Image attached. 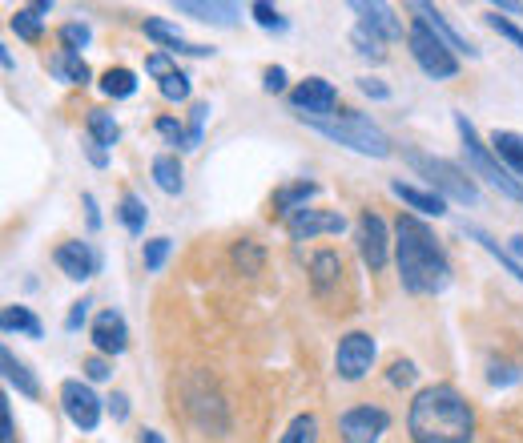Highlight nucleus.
Listing matches in <instances>:
<instances>
[{
  "label": "nucleus",
  "instance_id": "f257e3e1",
  "mask_svg": "<svg viewBox=\"0 0 523 443\" xmlns=\"http://www.w3.org/2000/svg\"><path fill=\"white\" fill-rule=\"evenodd\" d=\"M411 443H475V411L451 383H431L407 411Z\"/></svg>",
  "mask_w": 523,
  "mask_h": 443
},
{
  "label": "nucleus",
  "instance_id": "f03ea898",
  "mask_svg": "<svg viewBox=\"0 0 523 443\" xmlns=\"http://www.w3.org/2000/svg\"><path fill=\"white\" fill-rule=\"evenodd\" d=\"M395 258L407 294H443L451 286V262L439 238L415 214H399L395 222Z\"/></svg>",
  "mask_w": 523,
  "mask_h": 443
},
{
  "label": "nucleus",
  "instance_id": "7ed1b4c3",
  "mask_svg": "<svg viewBox=\"0 0 523 443\" xmlns=\"http://www.w3.org/2000/svg\"><path fill=\"white\" fill-rule=\"evenodd\" d=\"M306 121L310 129H318L322 137L346 145L363 158H391V137L367 117V113H355V109H342V113H330V117H298Z\"/></svg>",
  "mask_w": 523,
  "mask_h": 443
},
{
  "label": "nucleus",
  "instance_id": "20e7f679",
  "mask_svg": "<svg viewBox=\"0 0 523 443\" xmlns=\"http://www.w3.org/2000/svg\"><path fill=\"white\" fill-rule=\"evenodd\" d=\"M455 129H459V141H463V154H467V170L475 178H483L491 190H499L503 198L511 202H523V182L495 158L491 145H483V137L475 133V125L467 121V113H455Z\"/></svg>",
  "mask_w": 523,
  "mask_h": 443
},
{
  "label": "nucleus",
  "instance_id": "39448f33",
  "mask_svg": "<svg viewBox=\"0 0 523 443\" xmlns=\"http://www.w3.org/2000/svg\"><path fill=\"white\" fill-rule=\"evenodd\" d=\"M403 158H407V166H411L419 178H427V182L435 186L439 198L459 202V206H479V186L471 182V174H467L463 166H455V162H447V158H431V154H423V150H407Z\"/></svg>",
  "mask_w": 523,
  "mask_h": 443
},
{
  "label": "nucleus",
  "instance_id": "423d86ee",
  "mask_svg": "<svg viewBox=\"0 0 523 443\" xmlns=\"http://www.w3.org/2000/svg\"><path fill=\"white\" fill-rule=\"evenodd\" d=\"M407 45H411L415 65H419L427 77H435V81H451V77H459V57H455L451 45H447L443 37H435L423 21H411V29H407Z\"/></svg>",
  "mask_w": 523,
  "mask_h": 443
},
{
  "label": "nucleus",
  "instance_id": "0eeeda50",
  "mask_svg": "<svg viewBox=\"0 0 523 443\" xmlns=\"http://www.w3.org/2000/svg\"><path fill=\"white\" fill-rule=\"evenodd\" d=\"M375 355H379V347H375V339H371L367 331L342 335V339H338V351H334V371H338V379H346V383L367 379V371L375 367Z\"/></svg>",
  "mask_w": 523,
  "mask_h": 443
},
{
  "label": "nucleus",
  "instance_id": "6e6552de",
  "mask_svg": "<svg viewBox=\"0 0 523 443\" xmlns=\"http://www.w3.org/2000/svg\"><path fill=\"white\" fill-rule=\"evenodd\" d=\"M387 427H391V415L375 403H359L351 411H342V419H338L342 443H379L387 435Z\"/></svg>",
  "mask_w": 523,
  "mask_h": 443
},
{
  "label": "nucleus",
  "instance_id": "1a4fd4ad",
  "mask_svg": "<svg viewBox=\"0 0 523 443\" xmlns=\"http://www.w3.org/2000/svg\"><path fill=\"white\" fill-rule=\"evenodd\" d=\"M355 242H359V254H363V266L371 274H379L391 258V234H387V222L375 214V210H363L359 214V226H355Z\"/></svg>",
  "mask_w": 523,
  "mask_h": 443
},
{
  "label": "nucleus",
  "instance_id": "9d476101",
  "mask_svg": "<svg viewBox=\"0 0 523 443\" xmlns=\"http://www.w3.org/2000/svg\"><path fill=\"white\" fill-rule=\"evenodd\" d=\"M61 407H65V415H69L73 427L97 431V423H101V399H97V391L85 379H65L61 383Z\"/></svg>",
  "mask_w": 523,
  "mask_h": 443
},
{
  "label": "nucleus",
  "instance_id": "9b49d317",
  "mask_svg": "<svg viewBox=\"0 0 523 443\" xmlns=\"http://www.w3.org/2000/svg\"><path fill=\"white\" fill-rule=\"evenodd\" d=\"M286 97H290V109H294L298 117H330L334 105H338V89H334L326 77H306V81H298Z\"/></svg>",
  "mask_w": 523,
  "mask_h": 443
},
{
  "label": "nucleus",
  "instance_id": "f8f14e48",
  "mask_svg": "<svg viewBox=\"0 0 523 443\" xmlns=\"http://www.w3.org/2000/svg\"><path fill=\"white\" fill-rule=\"evenodd\" d=\"M53 262H57V266H61V274H65V278H73V282H89V278L101 270V254H97L89 242H81V238L61 242V246L53 250Z\"/></svg>",
  "mask_w": 523,
  "mask_h": 443
},
{
  "label": "nucleus",
  "instance_id": "ddd939ff",
  "mask_svg": "<svg viewBox=\"0 0 523 443\" xmlns=\"http://www.w3.org/2000/svg\"><path fill=\"white\" fill-rule=\"evenodd\" d=\"M286 230H290L294 242H306V238H318V234H342L346 218L338 210H314V206H306L294 218H286Z\"/></svg>",
  "mask_w": 523,
  "mask_h": 443
},
{
  "label": "nucleus",
  "instance_id": "4468645a",
  "mask_svg": "<svg viewBox=\"0 0 523 443\" xmlns=\"http://www.w3.org/2000/svg\"><path fill=\"white\" fill-rule=\"evenodd\" d=\"M89 339H93V351H97V355H105V359L121 355V351L129 347V327H125V319H121V311H101V315L93 319Z\"/></svg>",
  "mask_w": 523,
  "mask_h": 443
},
{
  "label": "nucleus",
  "instance_id": "2eb2a0df",
  "mask_svg": "<svg viewBox=\"0 0 523 443\" xmlns=\"http://www.w3.org/2000/svg\"><path fill=\"white\" fill-rule=\"evenodd\" d=\"M411 13H415V21H423L435 37H443V41L451 45L455 57H479V49H475V45H471V41H467V37H463V33H459V29H455V25L435 9V5H423V0H415Z\"/></svg>",
  "mask_w": 523,
  "mask_h": 443
},
{
  "label": "nucleus",
  "instance_id": "dca6fc26",
  "mask_svg": "<svg viewBox=\"0 0 523 443\" xmlns=\"http://www.w3.org/2000/svg\"><path fill=\"white\" fill-rule=\"evenodd\" d=\"M141 29H145V37H149V41L165 45V53H169V57H210V53H214L210 45H194V41H186V37H182L178 29H173L169 21H157V17H153V21H145Z\"/></svg>",
  "mask_w": 523,
  "mask_h": 443
},
{
  "label": "nucleus",
  "instance_id": "f3484780",
  "mask_svg": "<svg viewBox=\"0 0 523 443\" xmlns=\"http://www.w3.org/2000/svg\"><path fill=\"white\" fill-rule=\"evenodd\" d=\"M351 9L363 17V29H367V33H375L383 45L403 37V21L395 17V9H391V5H367V0H355Z\"/></svg>",
  "mask_w": 523,
  "mask_h": 443
},
{
  "label": "nucleus",
  "instance_id": "a211bd4d",
  "mask_svg": "<svg viewBox=\"0 0 523 443\" xmlns=\"http://www.w3.org/2000/svg\"><path fill=\"white\" fill-rule=\"evenodd\" d=\"M178 9L182 17H194V21H202V25H238V17H242V9L238 5H222V0H178Z\"/></svg>",
  "mask_w": 523,
  "mask_h": 443
},
{
  "label": "nucleus",
  "instance_id": "6ab92c4d",
  "mask_svg": "<svg viewBox=\"0 0 523 443\" xmlns=\"http://www.w3.org/2000/svg\"><path fill=\"white\" fill-rule=\"evenodd\" d=\"M391 194L403 202V206H411L415 214H447V198H439L435 190H419V186H407V182H391Z\"/></svg>",
  "mask_w": 523,
  "mask_h": 443
},
{
  "label": "nucleus",
  "instance_id": "aec40b11",
  "mask_svg": "<svg viewBox=\"0 0 523 443\" xmlns=\"http://www.w3.org/2000/svg\"><path fill=\"white\" fill-rule=\"evenodd\" d=\"M0 367H5V383L9 387H17V395H25V399H41V383H37V375L5 347L0 351Z\"/></svg>",
  "mask_w": 523,
  "mask_h": 443
},
{
  "label": "nucleus",
  "instance_id": "412c9836",
  "mask_svg": "<svg viewBox=\"0 0 523 443\" xmlns=\"http://www.w3.org/2000/svg\"><path fill=\"white\" fill-rule=\"evenodd\" d=\"M338 278H342V254L338 250H314V258H310V286H314V294H326Z\"/></svg>",
  "mask_w": 523,
  "mask_h": 443
},
{
  "label": "nucleus",
  "instance_id": "4be33fe9",
  "mask_svg": "<svg viewBox=\"0 0 523 443\" xmlns=\"http://www.w3.org/2000/svg\"><path fill=\"white\" fill-rule=\"evenodd\" d=\"M491 150H495V158L523 182V137L511 133V129H495V133H491Z\"/></svg>",
  "mask_w": 523,
  "mask_h": 443
},
{
  "label": "nucleus",
  "instance_id": "5701e85b",
  "mask_svg": "<svg viewBox=\"0 0 523 443\" xmlns=\"http://www.w3.org/2000/svg\"><path fill=\"white\" fill-rule=\"evenodd\" d=\"M49 73H53L57 81H65V85H89V81H93L85 57H81V53H65V49H57V57L49 61Z\"/></svg>",
  "mask_w": 523,
  "mask_h": 443
},
{
  "label": "nucleus",
  "instance_id": "b1692460",
  "mask_svg": "<svg viewBox=\"0 0 523 443\" xmlns=\"http://www.w3.org/2000/svg\"><path fill=\"white\" fill-rule=\"evenodd\" d=\"M318 194V186L314 182H294V186H282L278 194H274V214L278 218H294L298 210H306V202Z\"/></svg>",
  "mask_w": 523,
  "mask_h": 443
},
{
  "label": "nucleus",
  "instance_id": "393cba45",
  "mask_svg": "<svg viewBox=\"0 0 523 443\" xmlns=\"http://www.w3.org/2000/svg\"><path fill=\"white\" fill-rule=\"evenodd\" d=\"M186 174H182V162H178V154H157L153 158V182H157V190L161 194H182V182Z\"/></svg>",
  "mask_w": 523,
  "mask_h": 443
},
{
  "label": "nucleus",
  "instance_id": "a878e982",
  "mask_svg": "<svg viewBox=\"0 0 523 443\" xmlns=\"http://www.w3.org/2000/svg\"><path fill=\"white\" fill-rule=\"evenodd\" d=\"M85 125H89V141H97L101 150H113V145L121 141V125H117L113 113H105V109H89Z\"/></svg>",
  "mask_w": 523,
  "mask_h": 443
},
{
  "label": "nucleus",
  "instance_id": "bb28decb",
  "mask_svg": "<svg viewBox=\"0 0 523 443\" xmlns=\"http://www.w3.org/2000/svg\"><path fill=\"white\" fill-rule=\"evenodd\" d=\"M101 93H105V97H113V101L133 97V93H137V73H133V69H125V65L105 69V73H101Z\"/></svg>",
  "mask_w": 523,
  "mask_h": 443
},
{
  "label": "nucleus",
  "instance_id": "cd10ccee",
  "mask_svg": "<svg viewBox=\"0 0 523 443\" xmlns=\"http://www.w3.org/2000/svg\"><path fill=\"white\" fill-rule=\"evenodd\" d=\"M463 234H467L471 242H479V246H483V250H487V254H491L499 266H507V274H515V282L523 286V266H519V262H515V258H511V254H507V250H503V246H499V242H495L487 230H479V226H463Z\"/></svg>",
  "mask_w": 523,
  "mask_h": 443
},
{
  "label": "nucleus",
  "instance_id": "c85d7f7f",
  "mask_svg": "<svg viewBox=\"0 0 523 443\" xmlns=\"http://www.w3.org/2000/svg\"><path fill=\"white\" fill-rule=\"evenodd\" d=\"M0 327H5V335H29V339H41V319L29 311V307H5V315H0Z\"/></svg>",
  "mask_w": 523,
  "mask_h": 443
},
{
  "label": "nucleus",
  "instance_id": "c756f323",
  "mask_svg": "<svg viewBox=\"0 0 523 443\" xmlns=\"http://www.w3.org/2000/svg\"><path fill=\"white\" fill-rule=\"evenodd\" d=\"M117 218H121V226L137 238V234H145V222H149V210H145V202L137 198V194H125L121 198V210H117Z\"/></svg>",
  "mask_w": 523,
  "mask_h": 443
},
{
  "label": "nucleus",
  "instance_id": "7c9ffc66",
  "mask_svg": "<svg viewBox=\"0 0 523 443\" xmlns=\"http://www.w3.org/2000/svg\"><path fill=\"white\" fill-rule=\"evenodd\" d=\"M57 41H61L65 53H81V49L93 41V29H89L85 21H69V25L57 29Z\"/></svg>",
  "mask_w": 523,
  "mask_h": 443
},
{
  "label": "nucleus",
  "instance_id": "2f4dec72",
  "mask_svg": "<svg viewBox=\"0 0 523 443\" xmlns=\"http://www.w3.org/2000/svg\"><path fill=\"white\" fill-rule=\"evenodd\" d=\"M262 262H266V254H262V246H258V242L242 238V242L234 246V266H238L242 274H262Z\"/></svg>",
  "mask_w": 523,
  "mask_h": 443
},
{
  "label": "nucleus",
  "instance_id": "473e14b6",
  "mask_svg": "<svg viewBox=\"0 0 523 443\" xmlns=\"http://www.w3.org/2000/svg\"><path fill=\"white\" fill-rule=\"evenodd\" d=\"M278 443H318V419H314L310 411H306V415H294L290 427H286V435H282Z\"/></svg>",
  "mask_w": 523,
  "mask_h": 443
},
{
  "label": "nucleus",
  "instance_id": "72a5a7b5",
  "mask_svg": "<svg viewBox=\"0 0 523 443\" xmlns=\"http://www.w3.org/2000/svg\"><path fill=\"white\" fill-rule=\"evenodd\" d=\"M157 89H161V97H165V101L182 105V101H190V73L173 69L169 77H161V81H157Z\"/></svg>",
  "mask_w": 523,
  "mask_h": 443
},
{
  "label": "nucleus",
  "instance_id": "f704fd0d",
  "mask_svg": "<svg viewBox=\"0 0 523 443\" xmlns=\"http://www.w3.org/2000/svg\"><path fill=\"white\" fill-rule=\"evenodd\" d=\"M13 33H17L21 41H41V13H37V5L17 9V17H13Z\"/></svg>",
  "mask_w": 523,
  "mask_h": 443
},
{
  "label": "nucleus",
  "instance_id": "c9c22d12",
  "mask_svg": "<svg viewBox=\"0 0 523 443\" xmlns=\"http://www.w3.org/2000/svg\"><path fill=\"white\" fill-rule=\"evenodd\" d=\"M153 129H157L169 145H178V150H190V129H186L178 117H157V121H153Z\"/></svg>",
  "mask_w": 523,
  "mask_h": 443
},
{
  "label": "nucleus",
  "instance_id": "e433bc0d",
  "mask_svg": "<svg viewBox=\"0 0 523 443\" xmlns=\"http://www.w3.org/2000/svg\"><path fill=\"white\" fill-rule=\"evenodd\" d=\"M351 45H355V53H359V57H371V61H383V57H387L383 41H379L375 33H367L363 25H359V29L351 33Z\"/></svg>",
  "mask_w": 523,
  "mask_h": 443
},
{
  "label": "nucleus",
  "instance_id": "4c0bfd02",
  "mask_svg": "<svg viewBox=\"0 0 523 443\" xmlns=\"http://www.w3.org/2000/svg\"><path fill=\"white\" fill-rule=\"evenodd\" d=\"M169 246H173L169 238H149V242H145L141 258H145V270H149V274H157V270L165 266V258H169Z\"/></svg>",
  "mask_w": 523,
  "mask_h": 443
},
{
  "label": "nucleus",
  "instance_id": "58836bf2",
  "mask_svg": "<svg viewBox=\"0 0 523 443\" xmlns=\"http://www.w3.org/2000/svg\"><path fill=\"white\" fill-rule=\"evenodd\" d=\"M250 13H254V21H258L262 29H270V33H286V17H282L274 5H266V0L250 5Z\"/></svg>",
  "mask_w": 523,
  "mask_h": 443
},
{
  "label": "nucleus",
  "instance_id": "ea45409f",
  "mask_svg": "<svg viewBox=\"0 0 523 443\" xmlns=\"http://www.w3.org/2000/svg\"><path fill=\"white\" fill-rule=\"evenodd\" d=\"M206 121H210V101H198V105L190 109V150H198V145H202Z\"/></svg>",
  "mask_w": 523,
  "mask_h": 443
},
{
  "label": "nucleus",
  "instance_id": "a19ab883",
  "mask_svg": "<svg viewBox=\"0 0 523 443\" xmlns=\"http://www.w3.org/2000/svg\"><path fill=\"white\" fill-rule=\"evenodd\" d=\"M487 25H491L503 41H511V45L523 53V29H519V25H511V21H507V17H499V13H491V17H487Z\"/></svg>",
  "mask_w": 523,
  "mask_h": 443
},
{
  "label": "nucleus",
  "instance_id": "79ce46f5",
  "mask_svg": "<svg viewBox=\"0 0 523 443\" xmlns=\"http://www.w3.org/2000/svg\"><path fill=\"white\" fill-rule=\"evenodd\" d=\"M173 69H178V65H173V57H169L165 49H157V53H149V57H145V73H149V77H157V81H161V77H169Z\"/></svg>",
  "mask_w": 523,
  "mask_h": 443
},
{
  "label": "nucleus",
  "instance_id": "37998d69",
  "mask_svg": "<svg viewBox=\"0 0 523 443\" xmlns=\"http://www.w3.org/2000/svg\"><path fill=\"white\" fill-rule=\"evenodd\" d=\"M415 375H419V371H415L411 359H395V363H391V387H411Z\"/></svg>",
  "mask_w": 523,
  "mask_h": 443
},
{
  "label": "nucleus",
  "instance_id": "c03bdc74",
  "mask_svg": "<svg viewBox=\"0 0 523 443\" xmlns=\"http://www.w3.org/2000/svg\"><path fill=\"white\" fill-rule=\"evenodd\" d=\"M85 375H89L93 383H101V379L113 375V363H109L105 355H89V359H85Z\"/></svg>",
  "mask_w": 523,
  "mask_h": 443
},
{
  "label": "nucleus",
  "instance_id": "a18cd8bd",
  "mask_svg": "<svg viewBox=\"0 0 523 443\" xmlns=\"http://www.w3.org/2000/svg\"><path fill=\"white\" fill-rule=\"evenodd\" d=\"M262 89H266V93H286V69H282V65H270V69L262 73Z\"/></svg>",
  "mask_w": 523,
  "mask_h": 443
},
{
  "label": "nucleus",
  "instance_id": "49530a36",
  "mask_svg": "<svg viewBox=\"0 0 523 443\" xmlns=\"http://www.w3.org/2000/svg\"><path fill=\"white\" fill-rule=\"evenodd\" d=\"M359 93L371 97V101H387V97H391V89H387L379 77H359Z\"/></svg>",
  "mask_w": 523,
  "mask_h": 443
},
{
  "label": "nucleus",
  "instance_id": "de8ad7c7",
  "mask_svg": "<svg viewBox=\"0 0 523 443\" xmlns=\"http://www.w3.org/2000/svg\"><path fill=\"white\" fill-rule=\"evenodd\" d=\"M89 307H93V299L73 303V311L65 315V331H81V327H85V319H89Z\"/></svg>",
  "mask_w": 523,
  "mask_h": 443
},
{
  "label": "nucleus",
  "instance_id": "09e8293b",
  "mask_svg": "<svg viewBox=\"0 0 523 443\" xmlns=\"http://www.w3.org/2000/svg\"><path fill=\"white\" fill-rule=\"evenodd\" d=\"M105 403H109V415H113V423H125V419H129V395H125V391H113Z\"/></svg>",
  "mask_w": 523,
  "mask_h": 443
},
{
  "label": "nucleus",
  "instance_id": "8fccbe9b",
  "mask_svg": "<svg viewBox=\"0 0 523 443\" xmlns=\"http://www.w3.org/2000/svg\"><path fill=\"white\" fill-rule=\"evenodd\" d=\"M0 443H17V427H13L9 403H0Z\"/></svg>",
  "mask_w": 523,
  "mask_h": 443
},
{
  "label": "nucleus",
  "instance_id": "3c124183",
  "mask_svg": "<svg viewBox=\"0 0 523 443\" xmlns=\"http://www.w3.org/2000/svg\"><path fill=\"white\" fill-rule=\"evenodd\" d=\"M487 379H491V387H507V383H515V379H519V371H515V367H507V363H503V367H499V363H491V375H487Z\"/></svg>",
  "mask_w": 523,
  "mask_h": 443
},
{
  "label": "nucleus",
  "instance_id": "603ef678",
  "mask_svg": "<svg viewBox=\"0 0 523 443\" xmlns=\"http://www.w3.org/2000/svg\"><path fill=\"white\" fill-rule=\"evenodd\" d=\"M81 206H85V222H89V230L97 234V230H101V210H97V198H93V194H85V198H81Z\"/></svg>",
  "mask_w": 523,
  "mask_h": 443
},
{
  "label": "nucleus",
  "instance_id": "864d4df0",
  "mask_svg": "<svg viewBox=\"0 0 523 443\" xmlns=\"http://www.w3.org/2000/svg\"><path fill=\"white\" fill-rule=\"evenodd\" d=\"M85 154H89V162H93L97 170H105V166H109V150H101L97 141H89V145H85Z\"/></svg>",
  "mask_w": 523,
  "mask_h": 443
},
{
  "label": "nucleus",
  "instance_id": "5fc2aeb1",
  "mask_svg": "<svg viewBox=\"0 0 523 443\" xmlns=\"http://www.w3.org/2000/svg\"><path fill=\"white\" fill-rule=\"evenodd\" d=\"M511 258L523 266V234H515V238H511Z\"/></svg>",
  "mask_w": 523,
  "mask_h": 443
},
{
  "label": "nucleus",
  "instance_id": "6e6d98bb",
  "mask_svg": "<svg viewBox=\"0 0 523 443\" xmlns=\"http://www.w3.org/2000/svg\"><path fill=\"white\" fill-rule=\"evenodd\" d=\"M495 13H523V5H515V0H499Z\"/></svg>",
  "mask_w": 523,
  "mask_h": 443
},
{
  "label": "nucleus",
  "instance_id": "4d7b16f0",
  "mask_svg": "<svg viewBox=\"0 0 523 443\" xmlns=\"http://www.w3.org/2000/svg\"><path fill=\"white\" fill-rule=\"evenodd\" d=\"M0 65H5V73H13L17 65H13V53L9 49H0Z\"/></svg>",
  "mask_w": 523,
  "mask_h": 443
},
{
  "label": "nucleus",
  "instance_id": "13d9d810",
  "mask_svg": "<svg viewBox=\"0 0 523 443\" xmlns=\"http://www.w3.org/2000/svg\"><path fill=\"white\" fill-rule=\"evenodd\" d=\"M141 443H165L161 431H141Z\"/></svg>",
  "mask_w": 523,
  "mask_h": 443
}]
</instances>
